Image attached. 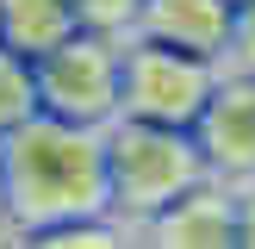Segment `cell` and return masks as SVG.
Masks as SVG:
<instances>
[{
	"mask_svg": "<svg viewBox=\"0 0 255 249\" xmlns=\"http://www.w3.org/2000/svg\"><path fill=\"white\" fill-rule=\"evenodd\" d=\"M224 62L193 56V50L156 44V37H125L119 44V112L125 119H149V124H193L206 94L218 87Z\"/></svg>",
	"mask_w": 255,
	"mask_h": 249,
	"instance_id": "cell-3",
	"label": "cell"
},
{
	"mask_svg": "<svg viewBox=\"0 0 255 249\" xmlns=\"http://www.w3.org/2000/svg\"><path fill=\"white\" fill-rule=\"evenodd\" d=\"M224 69H249V75H255V0H243V6H237V19H231Z\"/></svg>",
	"mask_w": 255,
	"mask_h": 249,
	"instance_id": "cell-11",
	"label": "cell"
},
{
	"mask_svg": "<svg viewBox=\"0 0 255 249\" xmlns=\"http://www.w3.org/2000/svg\"><path fill=\"white\" fill-rule=\"evenodd\" d=\"M100 143H106V206L131 231V243L143 218H156L168 199H181L193 181H206L193 131H181V124H149V119L119 112L100 124Z\"/></svg>",
	"mask_w": 255,
	"mask_h": 249,
	"instance_id": "cell-2",
	"label": "cell"
},
{
	"mask_svg": "<svg viewBox=\"0 0 255 249\" xmlns=\"http://www.w3.org/2000/svg\"><path fill=\"white\" fill-rule=\"evenodd\" d=\"M187 131H193V149H199L212 181L249 187L255 181V75L249 69H224Z\"/></svg>",
	"mask_w": 255,
	"mask_h": 249,
	"instance_id": "cell-5",
	"label": "cell"
},
{
	"mask_svg": "<svg viewBox=\"0 0 255 249\" xmlns=\"http://www.w3.org/2000/svg\"><path fill=\"white\" fill-rule=\"evenodd\" d=\"M119 44L125 37L69 31L56 50H44L31 62L37 112H56V119H75V124L119 119Z\"/></svg>",
	"mask_w": 255,
	"mask_h": 249,
	"instance_id": "cell-4",
	"label": "cell"
},
{
	"mask_svg": "<svg viewBox=\"0 0 255 249\" xmlns=\"http://www.w3.org/2000/svg\"><path fill=\"white\" fill-rule=\"evenodd\" d=\"M69 31H81L69 12V0H0V44L19 50L25 62H37L44 50H56Z\"/></svg>",
	"mask_w": 255,
	"mask_h": 249,
	"instance_id": "cell-8",
	"label": "cell"
},
{
	"mask_svg": "<svg viewBox=\"0 0 255 249\" xmlns=\"http://www.w3.org/2000/svg\"><path fill=\"white\" fill-rule=\"evenodd\" d=\"M106 143L100 124L31 112L0 131V237L44 243L50 231L106 218Z\"/></svg>",
	"mask_w": 255,
	"mask_h": 249,
	"instance_id": "cell-1",
	"label": "cell"
},
{
	"mask_svg": "<svg viewBox=\"0 0 255 249\" xmlns=\"http://www.w3.org/2000/svg\"><path fill=\"white\" fill-rule=\"evenodd\" d=\"M231 6H243V0H231Z\"/></svg>",
	"mask_w": 255,
	"mask_h": 249,
	"instance_id": "cell-13",
	"label": "cell"
},
{
	"mask_svg": "<svg viewBox=\"0 0 255 249\" xmlns=\"http://www.w3.org/2000/svg\"><path fill=\"white\" fill-rule=\"evenodd\" d=\"M237 249H255V181L237 187Z\"/></svg>",
	"mask_w": 255,
	"mask_h": 249,
	"instance_id": "cell-12",
	"label": "cell"
},
{
	"mask_svg": "<svg viewBox=\"0 0 255 249\" xmlns=\"http://www.w3.org/2000/svg\"><path fill=\"white\" fill-rule=\"evenodd\" d=\"M69 12L81 31H100V37H131L137 25V0H69Z\"/></svg>",
	"mask_w": 255,
	"mask_h": 249,
	"instance_id": "cell-10",
	"label": "cell"
},
{
	"mask_svg": "<svg viewBox=\"0 0 255 249\" xmlns=\"http://www.w3.org/2000/svg\"><path fill=\"white\" fill-rule=\"evenodd\" d=\"M137 243H162V249H237V187L224 181H193L181 199L137 224Z\"/></svg>",
	"mask_w": 255,
	"mask_h": 249,
	"instance_id": "cell-6",
	"label": "cell"
},
{
	"mask_svg": "<svg viewBox=\"0 0 255 249\" xmlns=\"http://www.w3.org/2000/svg\"><path fill=\"white\" fill-rule=\"evenodd\" d=\"M231 19H237L231 0H137V25L131 31L224 62V50H231Z\"/></svg>",
	"mask_w": 255,
	"mask_h": 249,
	"instance_id": "cell-7",
	"label": "cell"
},
{
	"mask_svg": "<svg viewBox=\"0 0 255 249\" xmlns=\"http://www.w3.org/2000/svg\"><path fill=\"white\" fill-rule=\"evenodd\" d=\"M37 112V81H31V62L19 50L0 44V131H12L19 119Z\"/></svg>",
	"mask_w": 255,
	"mask_h": 249,
	"instance_id": "cell-9",
	"label": "cell"
}]
</instances>
